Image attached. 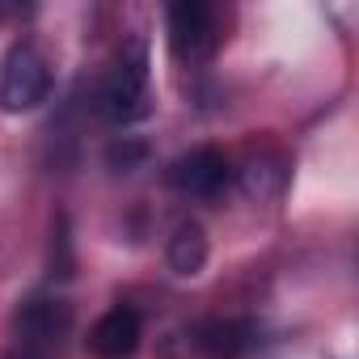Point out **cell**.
<instances>
[{
  "instance_id": "5b68a950",
  "label": "cell",
  "mask_w": 359,
  "mask_h": 359,
  "mask_svg": "<svg viewBox=\"0 0 359 359\" xmlns=\"http://www.w3.org/2000/svg\"><path fill=\"white\" fill-rule=\"evenodd\" d=\"M169 182H173V191H182L191 199H212L229 182V161L216 148H195L169 165Z\"/></svg>"
},
{
  "instance_id": "6da1fadb",
  "label": "cell",
  "mask_w": 359,
  "mask_h": 359,
  "mask_svg": "<svg viewBox=\"0 0 359 359\" xmlns=\"http://www.w3.org/2000/svg\"><path fill=\"white\" fill-rule=\"evenodd\" d=\"M97 110L106 123L114 127H127V123H140L148 110H152V89H148V51L144 43H131L118 64L110 68V76L102 81V93H97Z\"/></svg>"
},
{
  "instance_id": "277c9868",
  "label": "cell",
  "mask_w": 359,
  "mask_h": 359,
  "mask_svg": "<svg viewBox=\"0 0 359 359\" xmlns=\"http://www.w3.org/2000/svg\"><path fill=\"white\" fill-rule=\"evenodd\" d=\"M165 30H169V51L182 64H203L216 55L220 47V22L216 9L203 0H177L165 13Z\"/></svg>"
},
{
  "instance_id": "52a82bcc",
  "label": "cell",
  "mask_w": 359,
  "mask_h": 359,
  "mask_svg": "<svg viewBox=\"0 0 359 359\" xmlns=\"http://www.w3.org/2000/svg\"><path fill=\"white\" fill-rule=\"evenodd\" d=\"M195 346L208 359H237L254 346V325L250 321H208V325H199Z\"/></svg>"
},
{
  "instance_id": "ba28073f",
  "label": "cell",
  "mask_w": 359,
  "mask_h": 359,
  "mask_svg": "<svg viewBox=\"0 0 359 359\" xmlns=\"http://www.w3.org/2000/svg\"><path fill=\"white\" fill-rule=\"evenodd\" d=\"M165 258H169V271H173V275H182V279L199 275V271L208 266V233H203L195 220H182V224L173 229V237H169Z\"/></svg>"
},
{
  "instance_id": "7a4b0ae2",
  "label": "cell",
  "mask_w": 359,
  "mask_h": 359,
  "mask_svg": "<svg viewBox=\"0 0 359 359\" xmlns=\"http://www.w3.org/2000/svg\"><path fill=\"white\" fill-rule=\"evenodd\" d=\"M68 325H72V313H68L64 300H55V296H30L18 309V317H13V334H18L22 359H55Z\"/></svg>"
},
{
  "instance_id": "3957f363",
  "label": "cell",
  "mask_w": 359,
  "mask_h": 359,
  "mask_svg": "<svg viewBox=\"0 0 359 359\" xmlns=\"http://www.w3.org/2000/svg\"><path fill=\"white\" fill-rule=\"evenodd\" d=\"M47 93H51V64L43 60L39 47L18 43L0 64V110L9 114L34 110L39 102H47Z\"/></svg>"
},
{
  "instance_id": "8992f818",
  "label": "cell",
  "mask_w": 359,
  "mask_h": 359,
  "mask_svg": "<svg viewBox=\"0 0 359 359\" xmlns=\"http://www.w3.org/2000/svg\"><path fill=\"white\" fill-rule=\"evenodd\" d=\"M89 346L93 355L102 359H127L135 346H140V313L131 304H114L89 334Z\"/></svg>"
}]
</instances>
